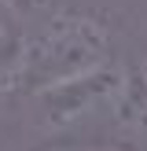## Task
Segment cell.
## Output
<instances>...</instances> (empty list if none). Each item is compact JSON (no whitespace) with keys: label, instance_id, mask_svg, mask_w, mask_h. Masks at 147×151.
<instances>
[{"label":"cell","instance_id":"cell-5","mask_svg":"<svg viewBox=\"0 0 147 151\" xmlns=\"http://www.w3.org/2000/svg\"><path fill=\"white\" fill-rule=\"evenodd\" d=\"M7 4L15 7V15H33V19H44V15H51V11H59V7H63V0H7Z\"/></svg>","mask_w":147,"mask_h":151},{"label":"cell","instance_id":"cell-1","mask_svg":"<svg viewBox=\"0 0 147 151\" xmlns=\"http://www.w3.org/2000/svg\"><path fill=\"white\" fill-rule=\"evenodd\" d=\"M114 66V33L99 15L59 11L37 19L0 55V96L29 100L59 81Z\"/></svg>","mask_w":147,"mask_h":151},{"label":"cell","instance_id":"cell-3","mask_svg":"<svg viewBox=\"0 0 147 151\" xmlns=\"http://www.w3.org/2000/svg\"><path fill=\"white\" fill-rule=\"evenodd\" d=\"M107 122L118 133L114 151H147V55L121 63V81Z\"/></svg>","mask_w":147,"mask_h":151},{"label":"cell","instance_id":"cell-4","mask_svg":"<svg viewBox=\"0 0 147 151\" xmlns=\"http://www.w3.org/2000/svg\"><path fill=\"white\" fill-rule=\"evenodd\" d=\"M19 33H22V29H19V15H15V7L7 4V0H0V55L19 41Z\"/></svg>","mask_w":147,"mask_h":151},{"label":"cell","instance_id":"cell-2","mask_svg":"<svg viewBox=\"0 0 147 151\" xmlns=\"http://www.w3.org/2000/svg\"><path fill=\"white\" fill-rule=\"evenodd\" d=\"M118 81H121V63L85 74V78H74V81H59V85L29 96L26 137H33L41 151H51L63 137H74L81 125L96 122L99 114L107 118L110 103L118 96Z\"/></svg>","mask_w":147,"mask_h":151}]
</instances>
